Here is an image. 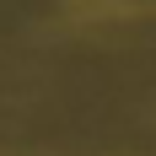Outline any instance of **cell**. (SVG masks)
<instances>
[{
	"label": "cell",
	"instance_id": "cell-1",
	"mask_svg": "<svg viewBox=\"0 0 156 156\" xmlns=\"http://www.w3.org/2000/svg\"><path fill=\"white\" fill-rule=\"evenodd\" d=\"M65 16H76V22H119V16H129V0H65Z\"/></svg>",
	"mask_w": 156,
	"mask_h": 156
}]
</instances>
